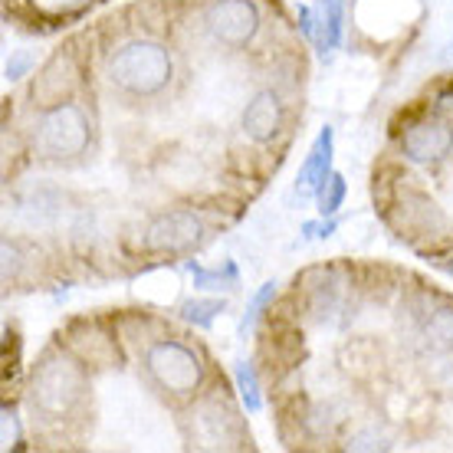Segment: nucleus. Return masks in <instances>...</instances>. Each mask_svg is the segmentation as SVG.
I'll return each instance as SVG.
<instances>
[{
    "mask_svg": "<svg viewBox=\"0 0 453 453\" xmlns=\"http://www.w3.org/2000/svg\"><path fill=\"white\" fill-rule=\"evenodd\" d=\"M171 53L155 40H132L109 57L105 76L128 96H155L171 80Z\"/></svg>",
    "mask_w": 453,
    "mask_h": 453,
    "instance_id": "nucleus-1",
    "label": "nucleus"
},
{
    "mask_svg": "<svg viewBox=\"0 0 453 453\" xmlns=\"http://www.w3.org/2000/svg\"><path fill=\"white\" fill-rule=\"evenodd\" d=\"M82 391H86V374L66 355H46L30 378V404L50 418L69 414L80 404Z\"/></svg>",
    "mask_w": 453,
    "mask_h": 453,
    "instance_id": "nucleus-2",
    "label": "nucleus"
},
{
    "mask_svg": "<svg viewBox=\"0 0 453 453\" xmlns=\"http://www.w3.org/2000/svg\"><path fill=\"white\" fill-rule=\"evenodd\" d=\"M36 145L46 158H76L89 148V119L80 105L59 103L40 119L36 128Z\"/></svg>",
    "mask_w": 453,
    "mask_h": 453,
    "instance_id": "nucleus-3",
    "label": "nucleus"
},
{
    "mask_svg": "<svg viewBox=\"0 0 453 453\" xmlns=\"http://www.w3.org/2000/svg\"><path fill=\"white\" fill-rule=\"evenodd\" d=\"M145 365L151 378L171 395H194L201 388V378H204L197 355L191 349H184L181 342H155L145 355Z\"/></svg>",
    "mask_w": 453,
    "mask_h": 453,
    "instance_id": "nucleus-4",
    "label": "nucleus"
},
{
    "mask_svg": "<svg viewBox=\"0 0 453 453\" xmlns=\"http://www.w3.org/2000/svg\"><path fill=\"white\" fill-rule=\"evenodd\" d=\"M207 34L220 46H247L260 30V13L253 0H214L204 13Z\"/></svg>",
    "mask_w": 453,
    "mask_h": 453,
    "instance_id": "nucleus-5",
    "label": "nucleus"
},
{
    "mask_svg": "<svg viewBox=\"0 0 453 453\" xmlns=\"http://www.w3.org/2000/svg\"><path fill=\"white\" fill-rule=\"evenodd\" d=\"M204 237V224L194 211H168L158 214L145 230V250L151 253H181L201 243Z\"/></svg>",
    "mask_w": 453,
    "mask_h": 453,
    "instance_id": "nucleus-6",
    "label": "nucleus"
},
{
    "mask_svg": "<svg viewBox=\"0 0 453 453\" xmlns=\"http://www.w3.org/2000/svg\"><path fill=\"white\" fill-rule=\"evenodd\" d=\"M401 148L411 161H420V165H434L441 161L447 151L453 148V132L443 122H414L404 128L401 135Z\"/></svg>",
    "mask_w": 453,
    "mask_h": 453,
    "instance_id": "nucleus-7",
    "label": "nucleus"
},
{
    "mask_svg": "<svg viewBox=\"0 0 453 453\" xmlns=\"http://www.w3.org/2000/svg\"><path fill=\"white\" fill-rule=\"evenodd\" d=\"M240 125H243L247 138H253V142H273V135L283 125V103H280V96L270 89L257 92L247 109H243Z\"/></svg>",
    "mask_w": 453,
    "mask_h": 453,
    "instance_id": "nucleus-8",
    "label": "nucleus"
},
{
    "mask_svg": "<svg viewBox=\"0 0 453 453\" xmlns=\"http://www.w3.org/2000/svg\"><path fill=\"white\" fill-rule=\"evenodd\" d=\"M73 82H76V66H73V59L57 57V59H50V66L43 69V76L36 80L34 96L43 105H59V99L73 89Z\"/></svg>",
    "mask_w": 453,
    "mask_h": 453,
    "instance_id": "nucleus-9",
    "label": "nucleus"
},
{
    "mask_svg": "<svg viewBox=\"0 0 453 453\" xmlns=\"http://www.w3.org/2000/svg\"><path fill=\"white\" fill-rule=\"evenodd\" d=\"M332 174V128H322L316 138V145L309 151L306 165L299 171V184L303 188H322Z\"/></svg>",
    "mask_w": 453,
    "mask_h": 453,
    "instance_id": "nucleus-10",
    "label": "nucleus"
},
{
    "mask_svg": "<svg viewBox=\"0 0 453 453\" xmlns=\"http://www.w3.org/2000/svg\"><path fill=\"white\" fill-rule=\"evenodd\" d=\"M234 378H237L240 401L247 404V411H260L263 408V397H260V381H257V372H253V365L237 362V368H234Z\"/></svg>",
    "mask_w": 453,
    "mask_h": 453,
    "instance_id": "nucleus-11",
    "label": "nucleus"
},
{
    "mask_svg": "<svg viewBox=\"0 0 453 453\" xmlns=\"http://www.w3.org/2000/svg\"><path fill=\"white\" fill-rule=\"evenodd\" d=\"M194 276V286H201V289H234L237 286V266L234 263H226L224 270H201V266H188Z\"/></svg>",
    "mask_w": 453,
    "mask_h": 453,
    "instance_id": "nucleus-12",
    "label": "nucleus"
},
{
    "mask_svg": "<svg viewBox=\"0 0 453 453\" xmlns=\"http://www.w3.org/2000/svg\"><path fill=\"white\" fill-rule=\"evenodd\" d=\"M427 339H431L434 349L453 351V309L434 312L431 322H427Z\"/></svg>",
    "mask_w": 453,
    "mask_h": 453,
    "instance_id": "nucleus-13",
    "label": "nucleus"
},
{
    "mask_svg": "<svg viewBox=\"0 0 453 453\" xmlns=\"http://www.w3.org/2000/svg\"><path fill=\"white\" fill-rule=\"evenodd\" d=\"M217 312H224V303L220 299H191V303H184L181 316L197 326V329H207L211 322L217 319Z\"/></svg>",
    "mask_w": 453,
    "mask_h": 453,
    "instance_id": "nucleus-14",
    "label": "nucleus"
},
{
    "mask_svg": "<svg viewBox=\"0 0 453 453\" xmlns=\"http://www.w3.org/2000/svg\"><path fill=\"white\" fill-rule=\"evenodd\" d=\"M345 201V178L342 174H329V181L319 188V211L326 217H332Z\"/></svg>",
    "mask_w": 453,
    "mask_h": 453,
    "instance_id": "nucleus-15",
    "label": "nucleus"
},
{
    "mask_svg": "<svg viewBox=\"0 0 453 453\" xmlns=\"http://www.w3.org/2000/svg\"><path fill=\"white\" fill-rule=\"evenodd\" d=\"M322 20H326L329 43L335 46L342 40V27H345V0H322Z\"/></svg>",
    "mask_w": 453,
    "mask_h": 453,
    "instance_id": "nucleus-16",
    "label": "nucleus"
},
{
    "mask_svg": "<svg viewBox=\"0 0 453 453\" xmlns=\"http://www.w3.org/2000/svg\"><path fill=\"white\" fill-rule=\"evenodd\" d=\"M34 66H36V53L30 46H23V50H17V53L7 59V80H23Z\"/></svg>",
    "mask_w": 453,
    "mask_h": 453,
    "instance_id": "nucleus-17",
    "label": "nucleus"
},
{
    "mask_svg": "<svg viewBox=\"0 0 453 453\" xmlns=\"http://www.w3.org/2000/svg\"><path fill=\"white\" fill-rule=\"evenodd\" d=\"M273 296H276V283H266L260 289V293L253 296V303H250V309H247V316H243V322H240V332H247V326H253V319L260 316V309L270 303Z\"/></svg>",
    "mask_w": 453,
    "mask_h": 453,
    "instance_id": "nucleus-18",
    "label": "nucleus"
},
{
    "mask_svg": "<svg viewBox=\"0 0 453 453\" xmlns=\"http://www.w3.org/2000/svg\"><path fill=\"white\" fill-rule=\"evenodd\" d=\"M13 443H17V420L11 411H4V447H13Z\"/></svg>",
    "mask_w": 453,
    "mask_h": 453,
    "instance_id": "nucleus-19",
    "label": "nucleus"
},
{
    "mask_svg": "<svg viewBox=\"0 0 453 453\" xmlns=\"http://www.w3.org/2000/svg\"><path fill=\"white\" fill-rule=\"evenodd\" d=\"M441 109H453V96H441Z\"/></svg>",
    "mask_w": 453,
    "mask_h": 453,
    "instance_id": "nucleus-20",
    "label": "nucleus"
},
{
    "mask_svg": "<svg viewBox=\"0 0 453 453\" xmlns=\"http://www.w3.org/2000/svg\"><path fill=\"white\" fill-rule=\"evenodd\" d=\"M50 4H80V0H50Z\"/></svg>",
    "mask_w": 453,
    "mask_h": 453,
    "instance_id": "nucleus-21",
    "label": "nucleus"
},
{
    "mask_svg": "<svg viewBox=\"0 0 453 453\" xmlns=\"http://www.w3.org/2000/svg\"><path fill=\"white\" fill-rule=\"evenodd\" d=\"M443 270H447V273L453 276V263H443Z\"/></svg>",
    "mask_w": 453,
    "mask_h": 453,
    "instance_id": "nucleus-22",
    "label": "nucleus"
}]
</instances>
